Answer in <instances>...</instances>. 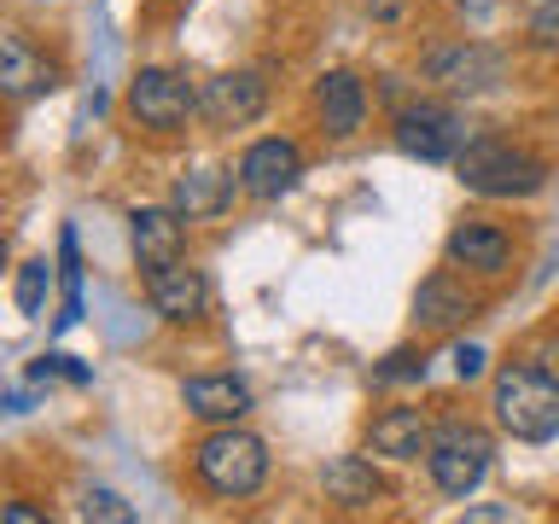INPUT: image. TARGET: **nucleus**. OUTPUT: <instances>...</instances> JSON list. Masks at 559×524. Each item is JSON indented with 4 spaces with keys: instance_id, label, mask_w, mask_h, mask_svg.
Segmentation results:
<instances>
[{
    "instance_id": "f257e3e1",
    "label": "nucleus",
    "mask_w": 559,
    "mask_h": 524,
    "mask_svg": "<svg viewBox=\"0 0 559 524\" xmlns=\"http://www.w3.org/2000/svg\"><path fill=\"white\" fill-rule=\"evenodd\" d=\"M454 175H461L466 192L478 199H531L548 181L542 157H531L513 140H466L461 157H454Z\"/></svg>"
},
{
    "instance_id": "f03ea898",
    "label": "nucleus",
    "mask_w": 559,
    "mask_h": 524,
    "mask_svg": "<svg viewBox=\"0 0 559 524\" xmlns=\"http://www.w3.org/2000/svg\"><path fill=\"white\" fill-rule=\"evenodd\" d=\"M496 419L501 431L524 437V443H548L559 437V379L542 367H501L496 373Z\"/></svg>"
},
{
    "instance_id": "7ed1b4c3",
    "label": "nucleus",
    "mask_w": 559,
    "mask_h": 524,
    "mask_svg": "<svg viewBox=\"0 0 559 524\" xmlns=\"http://www.w3.org/2000/svg\"><path fill=\"white\" fill-rule=\"evenodd\" d=\"M192 466H199V478L216 489V496L239 501V496H257L262 478H269V449H262V437H251V431L222 426L192 449Z\"/></svg>"
},
{
    "instance_id": "20e7f679",
    "label": "nucleus",
    "mask_w": 559,
    "mask_h": 524,
    "mask_svg": "<svg viewBox=\"0 0 559 524\" xmlns=\"http://www.w3.org/2000/svg\"><path fill=\"white\" fill-rule=\"evenodd\" d=\"M489 454H496V443L478 431V426H443V431H431V449H426V466H431V484L443 489V496L454 501H466L472 489L484 484V472H489Z\"/></svg>"
},
{
    "instance_id": "39448f33",
    "label": "nucleus",
    "mask_w": 559,
    "mask_h": 524,
    "mask_svg": "<svg viewBox=\"0 0 559 524\" xmlns=\"http://www.w3.org/2000/svg\"><path fill=\"white\" fill-rule=\"evenodd\" d=\"M466 140L472 134H466L461 111H449V105H437V99H414L396 111V146L408 157H419V164H454Z\"/></svg>"
},
{
    "instance_id": "423d86ee",
    "label": "nucleus",
    "mask_w": 559,
    "mask_h": 524,
    "mask_svg": "<svg viewBox=\"0 0 559 524\" xmlns=\"http://www.w3.org/2000/svg\"><path fill=\"white\" fill-rule=\"evenodd\" d=\"M129 111H134L140 129L169 134V129H181V122L199 111V94H192V82L181 76V70L152 64V70H140V76L129 82Z\"/></svg>"
},
{
    "instance_id": "0eeeda50",
    "label": "nucleus",
    "mask_w": 559,
    "mask_h": 524,
    "mask_svg": "<svg viewBox=\"0 0 559 524\" xmlns=\"http://www.w3.org/2000/svg\"><path fill=\"white\" fill-rule=\"evenodd\" d=\"M304 181V152H297V140H257V146H245L239 157V192H251V199L274 204L286 199V192Z\"/></svg>"
},
{
    "instance_id": "6e6552de",
    "label": "nucleus",
    "mask_w": 559,
    "mask_h": 524,
    "mask_svg": "<svg viewBox=\"0 0 559 524\" xmlns=\"http://www.w3.org/2000/svg\"><path fill=\"white\" fill-rule=\"evenodd\" d=\"M199 111H204L210 129H251V122L269 111V82H262L257 70H227V76L204 82Z\"/></svg>"
},
{
    "instance_id": "1a4fd4ad",
    "label": "nucleus",
    "mask_w": 559,
    "mask_h": 524,
    "mask_svg": "<svg viewBox=\"0 0 559 524\" xmlns=\"http://www.w3.org/2000/svg\"><path fill=\"white\" fill-rule=\"evenodd\" d=\"M426 76L449 94H489L501 82V52L484 47V41H454V47H437L426 59Z\"/></svg>"
},
{
    "instance_id": "9d476101",
    "label": "nucleus",
    "mask_w": 559,
    "mask_h": 524,
    "mask_svg": "<svg viewBox=\"0 0 559 524\" xmlns=\"http://www.w3.org/2000/svg\"><path fill=\"white\" fill-rule=\"evenodd\" d=\"M146 297L164 321L187 326L210 309V279L199 269H187V262H164V269H146Z\"/></svg>"
},
{
    "instance_id": "9b49d317",
    "label": "nucleus",
    "mask_w": 559,
    "mask_h": 524,
    "mask_svg": "<svg viewBox=\"0 0 559 524\" xmlns=\"http://www.w3.org/2000/svg\"><path fill=\"white\" fill-rule=\"evenodd\" d=\"M187 216L181 210H164V204H140L134 216H129V239H134V257H140V269H164V262H181L187 251Z\"/></svg>"
},
{
    "instance_id": "f8f14e48",
    "label": "nucleus",
    "mask_w": 559,
    "mask_h": 524,
    "mask_svg": "<svg viewBox=\"0 0 559 524\" xmlns=\"http://www.w3.org/2000/svg\"><path fill=\"white\" fill-rule=\"evenodd\" d=\"M314 117H321V129L332 140H349L367 122V87L361 76H349V70H326L321 82H314Z\"/></svg>"
},
{
    "instance_id": "ddd939ff",
    "label": "nucleus",
    "mask_w": 559,
    "mask_h": 524,
    "mask_svg": "<svg viewBox=\"0 0 559 524\" xmlns=\"http://www.w3.org/2000/svg\"><path fill=\"white\" fill-rule=\"evenodd\" d=\"M181 402H187V414L210 419V426H234V419L251 414V384L234 373H204V379L181 384Z\"/></svg>"
},
{
    "instance_id": "4468645a",
    "label": "nucleus",
    "mask_w": 559,
    "mask_h": 524,
    "mask_svg": "<svg viewBox=\"0 0 559 524\" xmlns=\"http://www.w3.org/2000/svg\"><path fill=\"white\" fill-rule=\"evenodd\" d=\"M507 257H513V239H507L496 222H461L449 234V262L466 274H501Z\"/></svg>"
},
{
    "instance_id": "2eb2a0df",
    "label": "nucleus",
    "mask_w": 559,
    "mask_h": 524,
    "mask_svg": "<svg viewBox=\"0 0 559 524\" xmlns=\"http://www.w3.org/2000/svg\"><path fill=\"white\" fill-rule=\"evenodd\" d=\"M367 443H373V454H384V461H419V454L431 449V426L419 408H384L373 426H367Z\"/></svg>"
},
{
    "instance_id": "dca6fc26",
    "label": "nucleus",
    "mask_w": 559,
    "mask_h": 524,
    "mask_svg": "<svg viewBox=\"0 0 559 524\" xmlns=\"http://www.w3.org/2000/svg\"><path fill=\"white\" fill-rule=\"evenodd\" d=\"M321 489H326L332 507H344V513H367V507H379L384 478L373 472V461H361V454H338V461L326 466Z\"/></svg>"
},
{
    "instance_id": "f3484780",
    "label": "nucleus",
    "mask_w": 559,
    "mask_h": 524,
    "mask_svg": "<svg viewBox=\"0 0 559 524\" xmlns=\"http://www.w3.org/2000/svg\"><path fill=\"white\" fill-rule=\"evenodd\" d=\"M0 82H7L12 99H29V94H47V87L59 82V70L47 59H35L24 35H7V41H0Z\"/></svg>"
},
{
    "instance_id": "a211bd4d",
    "label": "nucleus",
    "mask_w": 559,
    "mask_h": 524,
    "mask_svg": "<svg viewBox=\"0 0 559 524\" xmlns=\"http://www.w3.org/2000/svg\"><path fill=\"white\" fill-rule=\"evenodd\" d=\"M472 314V297L454 286L449 274H431V279H419V291H414V321L419 326H437V332H449V326H461Z\"/></svg>"
},
{
    "instance_id": "6ab92c4d",
    "label": "nucleus",
    "mask_w": 559,
    "mask_h": 524,
    "mask_svg": "<svg viewBox=\"0 0 559 524\" xmlns=\"http://www.w3.org/2000/svg\"><path fill=\"white\" fill-rule=\"evenodd\" d=\"M234 187H239V175H222V169H192L175 181V210H181L187 222H199V216H216V210L234 199Z\"/></svg>"
},
{
    "instance_id": "aec40b11",
    "label": "nucleus",
    "mask_w": 559,
    "mask_h": 524,
    "mask_svg": "<svg viewBox=\"0 0 559 524\" xmlns=\"http://www.w3.org/2000/svg\"><path fill=\"white\" fill-rule=\"evenodd\" d=\"M47 286H52V269L47 262H24V269H17V309L24 314H41V303H47Z\"/></svg>"
},
{
    "instance_id": "412c9836",
    "label": "nucleus",
    "mask_w": 559,
    "mask_h": 524,
    "mask_svg": "<svg viewBox=\"0 0 559 524\" xmlns=\"http://www.w3.org/2000/svg\"><path fill=\"white\" fill-rule=\"evenodd\" d=\"M82 519H99V524H129L134 507L117 496V489H82Z\"/></svg>"
},
{
    "instance_id": "4be33fe9",
    "label": "nucleus",
    "mask_w": 559,
    "mask_h": 524,
    "mask_svg": "<svg viewBox=\"0 0 559 524\" xmlns=\"http://www.w3.org/2000/svg\"><path fill=\"white\" fill-rule=\"evenodd\" d=\"M531 41L542 52H559V0H542L536 17H531Z\"/></svg>"
},
{
    "instance_id": "5701e85b",
    "label": "nucleus",
    "mask_w": 559,
    "mask_h": 524,
    "mask_svg": "<svg viewBox=\"0 0 559 524\" xmlns=\"http://www.w3.org/2000/svg\"><path fill=\"white\" fill-rule=\"evenodd\" d=\"M419 373H426V356H414V349H396V356L379 367V384H391V379H419Z\"/></svg>"
},
{
    "instance_id": "b1692460",
    "label": "nucleus",
    "mask_w": 559,
    "mask_h": 524,
    "mask_svg": "<svg viewBox=\"0 0 559 524\" xmlns=\"http://www.w3.org/2000/svg\"><path fill=\"white\" fill-rule=\"evenodd\" d=\"M361 7H367V17H373V24H402L414 0H361Z\"/></svg>"
},
{
    "instance_id": "393cba45",
    "label": "nucleus",
    "mask_w": 559,
    "mask_h": 524,
    "mask_svg": "<svg viewBox=\"0 0 559 524\" xmlns=\"http://www.w3.org/2000/svg\"><path fill=\"white\" fill-rule=\"evenodd\" d=\"M454 373H461V379H478V373H484V349H478V344H454Z\"/></svg>"
},
{
    "instance_id": "a878e982",
    "label": "nucleus",
    "mask_w": 559,
    "mask_h": 524,
    "mask_svg": "<svg viewBox=\"0 0 559 524\" xmlns=\"http://www.w3.org/2000/svg\"><path fill=\"white\" fill-rule=\"evenodd\" d=\"M35 519H41V513H35V507H24V501L7 507V524H35Z\"/></svg>"
},
{
    "instance_id": "bb28decb",
    "label": "nucleus",
    "mask_w": 559,
    "mask_h": 524,
    "mask_svg": "<svg viewBox=\"0 0 559 524\" xmlns=\"http://www.w3.org/2000/svg\"><path fill=\"white\" fill-rule=\"evenodd\" d=\"M466 519H513L507 507H466Z\"/></svg>"
}]
</instances>
